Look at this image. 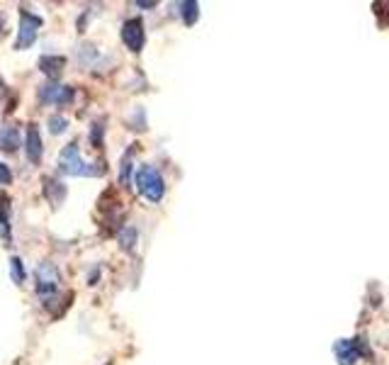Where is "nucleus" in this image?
<instances>
[{
	"label": "nucleus",
	"mask_w": 389,
	"mask_h": 365,
	"mask_svg": "<svg viewBox=\"0 0 389 365\" xmlns=\"http://www.w3.org/2000/svg\"><path fill=\"white\" fill-rule=\"evenodd\" d=\"M59 168L64 176H73V178H80V176H102V173L107 171L105 168V161H97V163H88L80 158V149L76 142H71L69 146L64 149V151L59 153Z\"/></svg>",
	"instance_id": "1"
},
{
	"label": "nucleus",
	"mask_w": 389,
	"mask_h": 365,
	"mask_svg": "<svg viewBox=\"0 0 389 365\" xmlns=\"http://www.w3.org/2000/svg\"><path fill=\"white\" fill-rule=\"evenodd\" d=\"M34 282H37V297L42 300L44 307H51L59 297L61 290V273L54 263L42 261L34 270Z\"/></svg>",
	"instance_id": "2"
},
{
	"label": "nucleus",
	"mask_w": 389,
	"mask_h": 365,
	"mask_svg": "<svg viewBox=\"0 0 389 365\" xmlns=\"http://www.w3.org/2000/svg\"><path fill=\"white\" fill-rule=\"evenodd\" d=\"M134 181H136V190L144 195L148 202H161L163 195H166V181H163V176L158 173V168L148 166V163L139 166Z\"/></svg>",
	"instance_id": "3"
},
{
	"label": "nucleus",
	"mask_w": 389,
	"mask_h": 365,
	"mask_svg": "<svg viewBox=\"0 0 389 365\" xmlns=\"http://www.w3.org/2000/svg\"><path fill=\"white\" fill-rule=\"evenodd\" d=\"M44 25V20L39 15L29 13L27 8L20 10V29H17V39H15V49H27V46L34 44L37 39V29Z\"/></svg>",
	"instance_id": "4"
},
{
	"label": "nucleus",
	"mask_w": 389,
	"mask_h": 365,
	"mask_svg": "<svg viewBox=\"0 0 389 365\" xmlns=\"http://www.w3.org/2000/svg\"><path fill=\"white\" fill-rule=\"evenodd\" d=\"M76 97V90L71 88V85H61V83H44L42 88H39V100L44 102V105H71Z\"/></svg>",
	"instance_id": "5"
},
{
	"label": "nucleus",
	"mask_w": 389,
	"mask_h": 365,
	"mask_svg": "<svg viewBox=\"0 0 389 365\" xmlns=\"http://www.w3.org/2000/svg\"><path fill=\"white\" fill-rule=\"evenodd\" d=\"M122 42H125V46L129 51H134V54H139V51L144 49L146 32H144V22H141V18H132L122 25Z\"/></svg>",
	"instance_id": "6"
},
{
	"label": "nucleus",
	"mask_w": 389,
	"mask_h": 365,
	"mask_svg": "<svg viewBox=\"0 0 389 365\" xmlns=\"http://www.w3.org/2000/svg\"><path fill=\"white\" fill-rule=\"evenodd\" d=\"M42 137H39L37 125L27 127V137H24V153H27L29 163H39L42 161Z\"/></svg>",
	"instance_id": "7"
},
{
	"label": "nucleus",
	"mask_w": 389,
	"mask_h": 365,
	"mask_svg": "<svg viewBox=\"0 0 389 365\" xmlns=\"http://www.w3.org/2000/svg\"><path fill=\"white\" fill-rule=\"evenodd\" d=\"M336 356H339V363L341 365H355V361L360 358V343L351 341V338H341L339 343H336Z\"/></svg>",
	"instance_id": "8"
},
{
	"label": "nucleus",
	"mask_w": 389,
	"mask_h": 365,
	"mask_svg": "<svg viewBox=\"0 0 389 365\" xmlns=\"http://www.w3.org/2000/svg\"><path fill=\"white\" fill-rule=\"evenodd\" d=\"M20 149V130L15 125H0V151L15 153Z\"/></svg>",
	"instance_id": "9"
},
{
	"label": "nucleus",
	"mask_w": 389,
	"mask_h": 365,
	"mask_svg": "<svg viewBox=\"0 0 389 365\" xmlns=\"http://www.w3.org/2000/svg\"><path fill=\"white\" fill-rule=\"evenodd\" d=\"M64 66H66V59L64 56H42L39 59V71H42L47 78H51L56 83V78L61 76V71H64Z\"/></svg>",
	"instance_id": "10"
},
{
	"label": "nucleus",
	"mask_w": 389,
	"mask_h": 365,
	"mask_svg": "<svg viewBox=\"0 0 389 365\" xmlns=\"http://www.w3.org/2000/svg\"><path fill=\"white\" fill-rule=\"evenodd\" d=\"M0 239L5 246L13 244V229H10V198L0 195Z\"/></svg>",
	"instance_id": "11"
},
{
	"label": "nucleus",
	"mask_w": 389,
	"mask_h": 365,
	"mask_svg": "<svg viewBox=\"0 0 389 365\" xmlns=\"http://www.w3.org/2000/svg\"><path fill=\"white\" fill-rule=\"evenodd\" d=\"M42 185H44V195H47V200L54 205V207H59L66 198V185L61 181H56V178H44Z\"/></svg>",
	"instance_id": "12"
},
{
	"label": "nucleus",
	"mask_w": 389,
	"mask_h": 365,
	"mask_svg": "<svg viewBox=\"0 0 389 365\" xmlns=\"http://www.w3.org/2000/svg\"><path fill=\"white\" fill-rule=\"evenodd\" d=\"M134 151H136V144H132V146L125 151V156H122V161H120V183L122 185H129V178H132V156H134Z\"/></svg>",
	"instance_id": "13"
},
{
	"label": "nucleus",
	"mask_w": 389,
	"mask_h": 365,
	"mask_svg": "<svg viewBox=\"0 0 389 365\" xmlns=\"http://www.w3.org/2000/svg\"><path fill=\"white\" fill-rule=\"evenodd\" d=\"M181 13H183V20H185V25H194L199 18V5L194 3V0H188V3H181Z\"/></svg>",
	"instance_id": "14"
},
{
	"label": "nucleus",
	"mask_w": 389,
	"mask_h": 365,
	"mask_svg": "<svg viewBox=\"0 0 389 365\" xmlns=\"http://www.w3.org/2000/svg\"><path fill=\"white\" fill-rule=\"evenodd\" d=\"M10 273H13V280L17 282V285H22L24 277H27V270H24V263L17 259V256H13V259H10Z\"/></svg>",
	"instance_id": "15"
},
{
	"label": "nucleus",
	"mask_w": 389,
	"mask_h": 365,
	"mask_svg": "<svg viewBox=\"0 0 389 365\" xmlns=\"http://www.w3.org/2000/svg\"><path fill=\"white\" fill-rule=\"evenodd\" d=\"M134 244H136V229L134 227H125L120 231V246L125 251H134Z\"/></svg>",
	"instance_id": "16"
},
{
	"label": "nucleus",
	"mask_w": 389,
	"mask_h": 365,
	"mask_svg": "<svg viewBox=\"0 0 389 365\" xmlns=\"http://www.w3.org/2000/svg\"><path fill=\"white\" fill-rule=\"evenodd\" d=\"M102 137H105V122L97 120V122H93V130H90V144H93L95 149H100Z\"/></svg>",
	"instance_id": "17"
},
{
	"label": "nucleus",
	"mask_w": 389,
	"mask_h": 365,
	"mask_svg": "<svg viewBox=\"0 0 389 365\" xmlns=\"http://www.w3.org/2000/svg\"><path fill=\"white\" fill-rule=\"evenodd\" d=\"M66 127H69V120H66L64 115L49 117V132L51 135H61V132H66Z\"/></svg>",
	"instance_id": "18"
},
{
	"label": "nucleus",
	"mask_w": 389,
	"mask_h": 365,
	"mask_svg": "<svg viewBox=\"0 0 389 365\" xmlns=\"http://www.w3.org/2000/svg\"><path fill=\"white\" fill-rule=\"evenodd\" d=\"M10 183H13V171L5 163H0V185H10Z\"/></svg>",
	"instance_id": "19"
},
{
	"label": "nucleus",
	"mask_w": 389,
	"mask_h": 365,
	"mask_svg": "<svg viewBox=\"0 0 389 365\" xmlns=\"http://www.w3.org/2000/svg\"><path fill=\"white\" fill-rule=\"evenodd\" d=\"M5 92H8V85H5V81H3V78H0V102H3Z\"/></svg>",
	"instance_id": "20"
},
{
	"label": "nucleus",
	"mask_w": 389,
	"mask_h": 365,
	"mask_svg": "<svg viewBox=\"0 0 389 365\" xmlns=\"http://www.w3.org/2000/svg\"><path fill=\"white\" fill-rule=\"evenodd\" d=\"M136 5H139V8H153V5H156V3H141V0H139V3H136Z\"/></svg>",
	"instance_id": "21"
},
{
	"label": "nucleus",
	"mask_w": 389,
	"mask_h": 365,
	"mask_svg": "<svg viewBox=\"0 0 389 365\" xmlns=\"http://www.w3.org/2000/svg\"><path fill=\"white\" fill-rule=\"evenodd\" d=\"M3 27H5V25H3V18H0V34H3Z\"/></svg>",
	"instance_id": "22"
}]
</instances>
